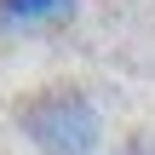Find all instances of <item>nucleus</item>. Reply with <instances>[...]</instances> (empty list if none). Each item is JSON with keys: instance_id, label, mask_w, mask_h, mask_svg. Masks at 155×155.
<instances>
[{"instance_id": "1", "label": "nucleus", "mask_w": 155, "mask_h": 155, "mask_svg": "<svg viewBox=\"0 0 155 155\" xmlns=\"http://www.w3.org/2000/svg\"><path fill=\"white\" fill-rule=\"evenodd\" d=\"M12 121L35 155H98L104 150V109L75 81H46L12 104Z\"/></svg>"}, {"instance_id": "2", "label": "nucleus", "mask_w": 155, "mask_h": 155, "mask_svg": "<svg viewBox=\"0 0 155 155\" xmlns=\"http://www.w3.org/2000/svg\"><path fill=\"white\" fill-rule=\"evenodd\" d=\"M75 12V0H0V29H40Z\"/></svg>"}, {"instance_id": "3", "label": "nucleus", "mask_w": 155, "mask_h": 155, "mask_svg": "<svg viewBox=\"0 0 155 155\" xmlns=\"http://www.w3.org/2000/svg\"><path fill=\"white\" fill-rule=\"evenodd\" d=\"M115 155H155V132H127L115 144Z\"/></svg>"}]
</instances>
